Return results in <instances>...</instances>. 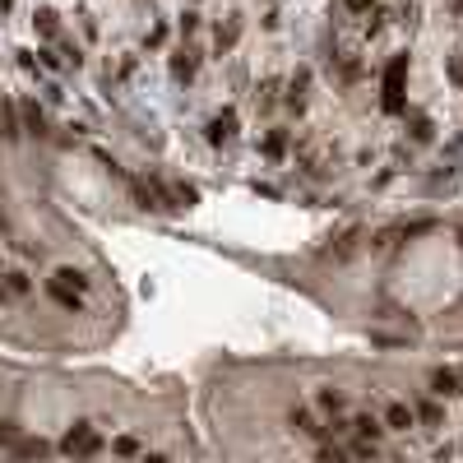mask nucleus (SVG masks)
Instances as JSON below:
<instances>
[{
	"label": "nucleus",
	"mask_w": 463,
	"mask_h": 463,
	"mask_svg": "<svg viewBox=\"0 0 463 463\" xmlns=\"http://www.w3.org/2000/svg\"><path fill=\"white\" fill-rule=\"evenodd\" d=\"M61 450H65V454H75V459H79V454H93V450H98V431H93L89 421H75V426L65 431Z\"/></svg>",
	"instance_id": "f257e3e1"
},
{
	"label": "nucleus",
	"mask_w": 463,
	"mask_h": 463,
	"mask_svg": "<svg viewBox=\"0 0 463 463\" xmlns=\"http://www.w3.org/2000/svg\"><path fill=\"white\" fill-rule=\"evenodd\" d=\"M348 431H357V440H366V445H380V440H385V421L375 417V412H357V417L348 421Z\"/></svg>",
	"instance_id": "f03ea898"
},
{
	"label": "nucleus",
	"mask_w": 463,
	"mask_h": 463,
	"mask_svg": "<svg viewBox=\"0 0 463 463\" xmlns=\"http://www.w3.org/2000/svg\"><path fill=\"white\" fill-rule=\"evenodd\" d=\"M315 408L324 412V417H334V421H343V412H348V398H343V389H334V385H324L320 394H315Z\"/></svg>",
	"instance_id": "7ed1b4c3"
},
{
	"label": "nucleus",
	"mask_w": 463,
	"mask_h": 463,
	"mask_svg": "<svg viewBox=\"0 0 463 463\" xmlns=\"http://www.w3.org/2000/svg\"><path fill=\"white\" fill-rule=\"evenodd\" d=\"M287 421H292L301 436H315V440H324V436H329V426H320V417H315L310 408H292V412H287Z\"/></svg>",
	"instance_id": "20e7f679"
},
{
	"label": "nucleus",
	"mask_w": 463,
	"mask_h": 463,
	"mask_svg": "<svg viewBox=\"0 0 463 463\" xmlns=\"http://www.w3.org/2000/svg\"><path fill=\"white\" fill-rule=\"evenodd\" d=\"M380 421H385V431H412V426H417V412H412L408 403H389Z\"/></svg>",
	"instance_id": "39448f33"
},
{
	"label": "nucleus",
	"mask_w": 463,
	"mask_h": 463,
	"mask_svg": "<svg viewBox=\"0 0 463 463\" xmlns=\"http://www.w3.org/2000/svg\"><path fill=\"white\" fill-rule=\"evenodd\" d=\"M204 134H209V144H231V139H236V116H231V111L213 116V121H209V130H204Z\"/></svg>",
	"instance_id": "423d86ee"
},
{
	"label": "nucleus",
	"mask_w": 463,
	"mask_h": 463,
	"mask_svg": "<svg viewBox=\"0 0 463 463\" xmlns=\"http://www.w3.org/2000/svg\"><path fill=\"white\" fill-rule=\"evenodd\" d=\"M459 389H463V375H459V371H450V366H440V371L431 375V394L450 398V394H459Z\"/></svg>",
	"instance_id": "0eeeda50"
},
{
	"label": "nucleus",
	"mask_w": 463,
	"mask_h": 463,
	"mask_svg": "<svg viewBox=\"0 0 463 463\" xmlns=\"http://www.w3.org/2000/svg\"><path fill=\"white\" fill-rule=\"evenodd\" d=\"M241 37V14H227V23H218V51H231Z\"/></svg>",
	"instance_id": "6e6552de"
},
{
	"label": "nucleus",
	"mask_w": 463,
	"mask_h": 463,
	"mask_svg": "<svg viewBox=\"0 0 463 463\" xmlns=\"http://www.w3.org/2000/svg\"><path fill=\"white\" fill-rule=\"evenodd\" d=\"M260 153H265V158H283L287 153V130H269L265 139H260Z\"/></svg>",
	"instance_id": "1a4fd4ad"
},
{
	"label": "nucleus",
	"mask_w": 463,
	"mask_h": 463,
	"mask_svg": "<svg viewBox=\"0 0 463 463\" xmlns=\"http://www.w3.org/2000/svg\"><path fill=\"white\" fill-rule=\"evenodd\" d=\"M274 102H278V79H265V84H260V93H255V107L269 111Z\"/></svg>",
	"instance_id": "9d476101"
},
{
	"label": "nucleus",
	"mask_w": 463,
	"mask_h": 463,
	"mask_svg": "<svg viewBox=\"0 0 463 463\" xmlns=\"http://www.w3.org/2000/svg\"><path fill=\"white\" fill-rule=\"evenodd\" d=\"M195 65H199V61H195V51H190V46H186V51H177V61H172V70H177L181 79L195 75Z\"/></svg>",
	"instance_id": "9b49d317"
},
{
	"label": "nucleus",
	"mask_w": 463,
	"mask_h": 463,
	"mask_svg": "<svg viewBox=\"0 0 463 463\" xmlns=\"http://www.w3.org/2000/svg\"><path fill=\"white\" fill-rule=\"evenodd\" d=\"M315 463H348V450H343V445H329V440H324V445H320V454H315Z\"/></svg>",
	"instance_id": "f8f14e48"
},
{
	"label": "nucleus",
	"mask_w": 463,
	"mask_h": 463,
	"mask_svg": "<svg viewBox=\"0 0 463 463\" xmlns=\"http://www.w3.org/2000/svg\"><path fill=\"white\" fill-rule=\"evenodd\" d=\"M412 139H417V144L431 139V121H426V116H412Z\"/></svg>",
	"instance_id": "ddd939ff"
},
{
	"label": "nucleus",
	"mask_w": 463,
	"mask_h": 463,
	"mask_svg": "<svg viewBox=\"0 0 463 463\" xmlns=\"http://www.w3.org/2000/svg\"><path fill=\"white\" fill-rule=\"evenodd\" d=\"M445 75H450V84H459V89H463V56H450V65H445Z\"/></svg>",
	"instance_id": "4468645a"
},
{
	"label": "nucleus",
	"mask_w": 463,
	"mask_h": 463,
	"mask_svg": "<svg viewBox=\"0 0 463 463\" xmlns=\"http://www.w3.org/2000/svg\"><path fill=\"white\" fill-rule=\"evenodd\" d=\"M417 412H421V421H431V426H436V421H440V408H436V403H431V398H421V403H417Z\"/></svg>",
	"instance_id": "2eb2a0df"
},
{
	"label": "nucleus",
	"mask_w": 463,
	"mask_h": 463,
	"mask_svg": "<svg viewBox=\"0 0 463 463\" xmlns=\"http://www.w3.org/2000/svg\"><path fill=\"white\" fill-rule=\"evenodd\" d=\"M116 454H139V440L134 436H116Z\"/></svg>",
	"instance_id": "dca6fc26"
},
{
	"label": "nucleus",
	"mask_w": 463,
	"mask_h": 463,
	"mask_svg": "<svg viewBox=\"0 0 463 463\" xmlns=\"http://www.w3.org/2000/svg\"><path fill=\"white\" fill-rule=\"evenodd\" d=\"M371 5H375V0H343V10H348V14H371Z\"/></svg>",
	"instance_id": "f3484780"
},
{
	"label": "nucleus",
	"mask_w": 463,
	"mask_h": 463,
	"mask_svg": "<svg viewBox=\"0 0 463 463\" xmlns=\"http://www.w3.org/2000/svg\"><path fill=\"white\" fill-rule=\"evenodd\" d=\"M195 28H199V14H195V10L181 14V33H195Z\"/></svg>",
	"instance_id": "a211bd4d"
},
{
	"label": "nucleus",
	"mask_w": 463,
	"mask_h": 463,
	"mask_svg": "<svg viewBox=\"0 0 463 463\" xmlns=\"http://www.w3.org/2000/svg\"><path fill=\"white\" fill-rule=\"evenodd\" d=\"M5 440H14V421H0V445Z\"/></svg>",
	"instance_id": "6ab92c4d"
},
{
	"label": "nucleus",
	"mask_w": 463,
	"mask_h": 463,
	"mask_svg": "<svg viewBox=\"0 0 463 463\" xmlns=\"http://www.w3.org/2000/svg\"><path fill=\"white\" fill-rule=\"evenodd\" d=\"M144 463H172L167 454H144Z\"/></svg>",
	"instance_id": "aec40b11"
},
{
	"label": "nucleus",
	"mask_w": 463,
	"mask_h": 463,
	"mask_svg": "<svg viewBox=\"0 0 463 463\" xmlns=\"http://www.w3.org/2000/svg\"><path fill=\"white\" fill-rule=\"evenodd\" d=\"M454 10H459V14H463V0H454Z\"/></svg>",
	"instance_id": "412c9836"
}]
</instances>
